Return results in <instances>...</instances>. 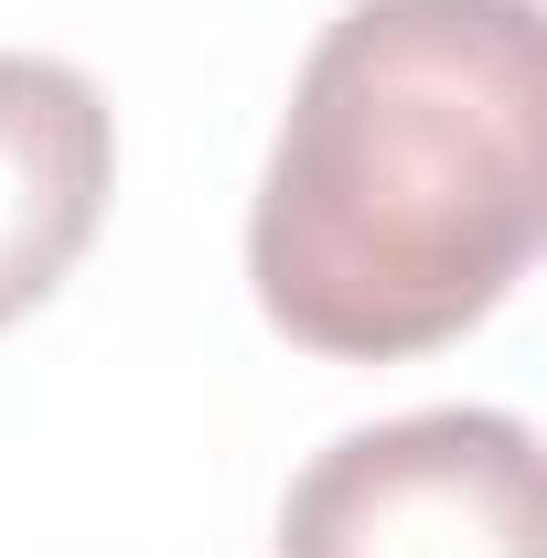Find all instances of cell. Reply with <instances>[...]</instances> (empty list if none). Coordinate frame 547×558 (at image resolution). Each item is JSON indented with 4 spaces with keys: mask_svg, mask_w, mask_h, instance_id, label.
Here are the masks:
<instances>
[{
    "mask_svg": "<svg viewBox=\"0 0 547 558\" xmlns=\"http://www.w3.org/2000/svg\"><path fill=\"white\" fill-rule=\"evenodd\" d=\"M537 0H354L290 75L247 205L258 312L301 354L462 344L547 236Z\"/></svg>",
    "mask_w": 547,
    "mask_h": 558,
    "instance_id": "6da1fadb",
    "label": "cell"
},
{
    "mask_svg": "<svg viewBox=\"0 0 547 558\" xmlns=\"http://www.w3.org/2000/svg\"><path fill=\"white\" fill-rule=\"evenodd\" d=\"M279 558H547L537 429L515 409L343 429L279 505Z\"/></svg>",
    "mask_w": 547,
    "mask_h": 558,
    "instance_id": "7a4b0ae2",
    "label": "cell"
},
{
    "mask_svg": "<svg viewBox=\"0 0 547 558\" xmlns=\"http://www.w3.org/2000/svg\"><path fill=\"white\" fill-rule=\"evenodd\" d=\"M119 183V119L97 75L65 54H0V333L54 301L65 269L97 247Z\"/></svg>",
    "mask_w": 547,
    "mask_h": 558,
    "instance_id": "3957f363",
    "label": "cell"
}]
</instances>
